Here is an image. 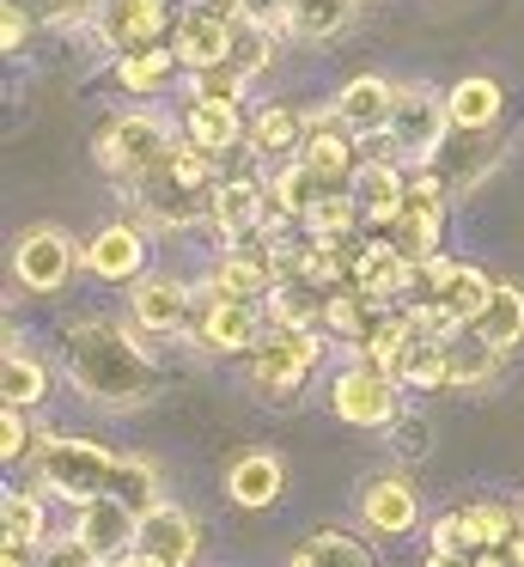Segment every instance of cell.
Wrapping results in <instances>:
<instances>
[{
	"label": "cell",
	"instance_id": "cell-1",
	"mask_svg": "<svg viewBox=\"0 0 524 567\" xmlns=\"http://www.w3.org/2000/svg\"><path fill=\"white\" fill-rule=\"evenodd\" d=\"M61 367H68V384L104 415H129V409L153 403V360L146 348L122 330L116 318H73L68 336H61Z\"/></svg>",
	"mask_w": 524,
	"mask_h": 567
},
{
	"label": "cell",
	"instance_id": "cell-2",
	"mask_svg": "<svg viewBox=\"0 0 524 567\" xmlns=\"http://www.w3.org/2000/svg\"><path fill=\"white\" fill-rule=\"evenodd\" d=\"M177 135L183 128H171L165 111H122V116H110V123L92 128V159L104 177L122 184V196H134L141 184H153V177L165 172Z\"/></svg>",
	"mask_w": 524,
	"mask_h": 567
},
{
	"label": "cell",
	"instance_id": "cell-3",
	"mask_svg": "<svg viewBox=\"0 0 524 567\" xmlns=\"http://www.w3.org/2000/svg\"><path fill=\"white\" fill-rule=\"evenodd\" d=\"M116 464L122 457L110 452V445L80 440V433H43V445H37V457H31L37 488L68 501V506H85V501H97V494H110Z\"/></svg>",
	"mask_w": 524,
	"mask_h": 567
},
{
	"label": "cell",
	"instance_id": "cell-4",
	"mask_svg": "<svg viewBox=\"0 0 524 567\" xmlns=\"http://www.w3.org/2000/svg\"><path fill=\"white\" fill-rule=\"evenodd\" d=\"M445 135H451L445 92L421 86V80L397 86V111H390V128H384V153H390V159L421 172V165L433 159L439 147H445Z\"/></svg>",
	"mask_w": 524,
	"mask_h": 567
},
{
	"label": "cell",
	"instance_id": "cell-5",
	"mask_svg": "<svg viewBox=\"0 0 524 567\" xmlns=\"http://www.w3.org/2000/svg\"><path fill=\"white\" fill-rule=\"evenodd\" d=\"M317 367H323V330H280V323H268L263 342L244 354V379L268 396L299 391Z\"/></svg>",
	"mask_w": 524,
	"mask_h": 567
},
{
	"label": "cell",
	"instance_id": "cell-6",
	"mask_svg": "<svg viewBox=\"0 0 524 567\" xmlns=\"http://www.w3.org/2000/svg\"><path fill=\"white\" fill-rule=\"evenodd\" d=\"M445 202H451V189L439 184L433 172H414L409 177V202H402V214L384 226V245L397 250L402 262H433V257H445Z\"/></svg>",
	"mask_w": 524,
	"mask_h": 567
},
{
	"label": "cell",
	"instance_id": "cell-7",
	"mask_svg": "<svg viewBox=\"0 0 524 567\" xmlns=\"http://www.w3.org/2000/svg\"><path fill=\"white\" fill-rule=\"evenodd\" d=\"M402 379H390V372H378L372 360H353V367H341L336 379H329V409H336V421H348V427H366V433H384L390 421L402 415Z\"/></svg>",
	"mask_w": 524,
	"mask_h": 567
},
{
	"label": "cell",
	"instance_id": "cell-8",
	"mask_svg": "<svg viewBox=\"0 0 524 567\" xmlns=\"http://www.w3.org/2000/svg\"><path fill=\"white\" fill-rule=\"evenodd\" d=\"M73 269H85V245L73 233H61V226H31V233H19V245H12V281L37 299L61 293V287L73 281Z\"/></svg>",
	"mask_w": 524,
	"mask_h": 567
},
{
	"label": "cell",
	"instance_id": "cell-9",
	"mask_svg": "<svg viewBox=\"0 0 524 567\" xmlns=\"http://www.w3.org/2000/svg\"><path fill=\"white\" fill-rule=\"evenodd\" d=\"M171 25H177L171 0H97V13H92V38L110 55L146 50V43H171Z\"/></svg>",
	"mask_w": 524,
	"mask_h": 567
},
{
	"label": "cell",
	"instance_id": "cell-10",
	"mask_svg": "<svg viewBox=\"0 0 524 567\" xmlns=\"http://www.w3.org/2000/svg\"><path fill=\"white\" fill-rule=\"evenodd\" d=\"M268 330V311L263 306H238V299H202L195 293V323L183 336H189L202 354H250L256 342H263Z\"/></svg>",
	"mask_w": 524,
	"mask_h": 567
},
{
	"label": "cell",
	"instance_id": "cell-11",
	"mask_svg": "<svg viewBox=\"0 0 524 567\" xmlns=\"http://www.w3.org/2000/svg\"><path fill=\"white\" fill-rule=\"evenodd\" d=\"M68 530H73V537H80L104 567H116L122 555L141 549V513H134V506H122L116 494H97V501L73 506V525H68Z\"/></svg>",
	"mask_w": 524,
	"mask_h": 567
},
{
	"label": "cell",
	"instance_id": "cell-12",
	"mask_svg": "<svg viewBox=\"0 0 524 567\" xmlns=\"http://www.w3.org/2000/svg\"><path fill=\"white\" fill-rule=\"evenodd\" d=\"M299 165H311L329 189H353V172L366 165L360 141L336 123V111H305V147H299Z\"/></svg>",
	"mask_w": 524,
	"mask_h": 567
},
{
	"label": "cell",
	"instance_id": "cell-13",
	"mask_svg": "<svg viewBox=\"0 0 524 567\" xmlns=\"http://www.w3.org/2000/svg\"><path fill=\"white\" fill-rule=\"evenodd\" d=\"M494 165H500V135H494V128H451L445 147H439L421 172H433L451 196H470Z\"/></svg>",
	"mask_w": 524,
	"mask_h": 567
},
{
	"label": "cell",
	"instance_id": "cell-14",
	"mask_svg": "<svg viewBox=\"0 0 524 567\" xmlns=\"http://www.w3.org/2000/svg\"><path fill=\"white\" fill-rule=\"evenodd\" d=\"M129 318L146 336H183L195 323V287H183L177 275H141L129 293Z\"/></svg>",
	"mask_w": 524,
	"mask_h": 567
},
{
	"label": "cell",
	"instance_id": "cell-15",
	"mask_svg": "<svg viewBox=\"0 0 524 567\" xmlns=\"http://www.w3.org/2000/svg\"><path fill=\"white\" fill-rule=\"evenodd\" d=\"M268 220H275L268 177H226V184L214 189V233L226 238V245H250Z\"/></svg>",
	"mask_w": 524,
	"mask_h": 567
},
{
	"label": "cell",
	"instance_id": "cell-16",
	"mask_svg": "<svg viewBox=\"0 0 524 567\" xmlns=\"http://www.w3.org/2000/svg\"><path fill=\"white\" fill-rule=\"evenodd\" d=\"M232 38H238V25L219 19V13H207V7H183L177 25H171V50H177L183 74H202V68L232 62Z\"/></svg>",
	"mask_w": 524,
	"mask_h": 567
},
{
	"label": "cell",
	"instance_id": "cell-17",
	"mask_svg": "<svg viewBox=\"0 0 524 567\" xmlns=\"http://www.w3.org/2000/svg\"><path fill=\"white\" fill-rule=\"evenodd\" d=\"M129 202L141 208V220H134V226H165V233H183V226L214 220V189H183V184H171L165 172H158L153 184H141Z\"/></svg>",
	"mask_w": 524,
	"mask_h": 567
},
{
	"label": "cell",
	"instance_id": "cell-18",
	"mask_svg": "<svg viewBox=\"0 0 524 567\" xmlns=\"http://www.w3.org/2000/svg\"><path fill=\"white\" fill-rule=\"evenodd\" d=\"M360 525L378 530V537H409V530L421 525V494H414V482L402 476V470L372 476L360 488Z\"/></svg>",
	"mask_w": 524,
	"mask_h": 567
},
{
	"label": "cell",
	"instance_id": "cell-19",
	"mask_svg": "<svg viewBox=\"0 0 524 567\" xmlns=\"http://www.w3.org/2000/svg\"><path fill=\"white\" fill-rule=\"evenodd\" d=\"M85 275H97V281H141L146 275V226L134 220H116V226H97L92 238H85Z\"/></svg>",
	"mask_w": 524,
	"mask_h": 567
},
{
	"label": "cell",
	"instance_id": "cell-20",
	"mask_svg": "<svg viewBox=\"0 0 524 567\" xmlns=\"http://www.w3.org/2000/svg\"><path fill=\"white\" fill-rule=\"evenodd\" d=\"M329 111H336V123L348 128L353 141H372V135H384V128H390L397 86H390V80H378V74H360V80H348V86L329 99Z\"/></svg>",
	"mask_w": 524,
	"mask_h": 567
},
{
	"label": "cell",
	"instance_id": "cell-21",
	"mask_svg": "<svg viewBox=\"0 0 524 567\" xmlns=\"http://www.w3.org/2000/svg\"><path fill=\"white\" fill-rule=\"evenodd\" d=\"M141 549L165 567H195V555H202V525H195L189 506L158 501L153 513L141 518Z\"/></svg>",
	"mask_w": 524,
	"mask_h": 567
},
{
	"label": "cell",
	"instance_id": "cell-22",
	"mask_svg": "<svg viewBox=\"0 0 524 567\" xmlns=\"http://www.w3.org/2000/svg\"><path fill=\"white\" fill-rule=\"evenodd\" d=\"M402 202H409V172H402L397 159H366L360 172H353V208H360V220L372 226V233H384V226L397 220Z\"/></svg>",
	"mask_w": 524,
	"mask_h": 567
},
{
	"label": "cell",
	"instance_id": "cell-23",
	"mask_svg": "<svg viewBox=\"0 0 524 567\" xmlns=\"http://www.w3.org/2000/svg\"><path fill=\"white\" fill-rule=\"evenodd\" d=\"M183 135H189L195 147H207V153H219V159H232V153L250 141V123H244L238 104L189 99V104H183Z\"/></svg>",
	"mask_w": 524,
	"mask_h": 567
},
{
	"label": "cell",
	"instance_id": "cell-24",
	"mask_svg": "<svg viewBox=\"0 0 524 567\" xmlns=\"http://www.w3.org/2000/svg\"><path fill=\"white\" fill-rule=\"evenodd\" d=\"M421 342H427V330L414 323V311L390 306L384 318H378V330L366 336L360 360H372L378 372H390V379H409V360H414V348H421Z\"/></svg>",
	"mask_w": 524,
	"mask_h": 567
},
{
	"label": "cell",
	"instance_id": "cell-25",
	"mask_svg": "<svg viewBox=\"0 0 524 567\" xmlns=\"http://www.w3.org/2000/svg\"><path fill=\"white\" fill-rule=\"evenodd\" d=\"M299 147H305V111L299 104H280V99L256 104L250 111V153L287 165V159H299Z\"/></svg>",
	"mask_w": 524,
	"mask_h": 567
},
{
	"label": "cell",
	"instance_id": "cell-26",
	"mask_svg": "<svg viewBox=\"0 0 524 567\" xmlns=\"http://www.w3.org/2000/svg\"><path fill=\"white\" fill-rule=\"evenodd\" d=\"M402 281H409V262H402L397 250H390L384 238L372 233V238L360 245V257H353V293L390 311V306L402 299Z\"/></svg>",
	"mask_w": 524,
	"mask_h": 567
},
{
	"label": "cell",
	"instance_id": "cell-27",
	"mask_svg": "<svg viewBox=\"0 0 524 567\" xmlns=\"http://www.w3.org/2000/svg\"><path fill=\"white\" fill-rule=\"evenodd\" d=\"M287 488V464L275 452H238L226 464V494L232 506H275Z\"/></svg>",
	"mask_w": 524,
	"mask_h": 567
},
{
	"label": "cell",
	"instance_id": "cell-28",
	"mask_svg": "<svg viewBox=\"0 0 524 567\" xmlns=\"http://www.w3.org/2000/svg\"><path fill=\"white\" fill-rule=\"evenodd\" d=\"M110 74H116V86L129 92V99H158V92L183 74V62H177V50H171V43H146V50L116 55V62H110Z\"/></svg>",
	"mask_w": 524,
	"mask_h": 567
},
{
	"label": "cell",
	"instance_id": "cell-29",
	"mask_svg": "<svg viewBox=\"0 0 524 567\" xmlns=\"http://www.w3.org/2000/svg\"><path fill=\"white\" fill-rule=\"evenodd\" d=\"M494 299V281H487L475 262H445V275H439V299L433 306L445 311L451 330H470L475 318H482V306Z\"/></svg>",
	"mask_w": 524,
	"mask_h": 567
},
{
	"label": "cell",
	"instance_id": "cell-30",
	"mask_svg": "<svg viewBox=\"0 0 524 567\" xmlns=\"http://www.w3.org/2000/svg\"><path fill=\"white\" fill-rule=\"evenodd\" d=\"M323 196H329V184L311 172V165H299V159H287V165L268 172V202H275V220H287V226H299Z\"/></svg>",
	"mask_w": 524,
	"mask_h": 567
},
{
	"label": "cell",
	"instance_id": "cell-31",
	"mask_svg": "<svg viewBox=\"0 0 524 567\" xmlns=\"http://www.w3.org/2000/svg\"><path fill=\"white\" fill-rule=\"evenodd\" d=\"M263 311H268V323H280V330H323L329 293L292 275V281H275V287H268Z\"/></svg>",
	"mask_w": 524,
	"mask_h": 567
},
{
	"label": "cell",
	"instance_id": "cell-32",
	"mask_svg": "<svg viewBox=\"0 0 524 567\" xmlns=\"http://www.w3.org/2000/svg\"><path fill=\"white\" fill-rule=\"evenodd\" d=\"M49 494L43 488H12L7 501H0V543H12V549H43L49 543Z\"/></svg>",
	"mask_w": 524,
	"mask_h": 567
},
{
	"label": "cell",
	"instance_id": "cell-33",
	"mask_svg": "<svg viewBox=\"0 0 524 567\" xmlns=\"http://www.w3.org/2000/svg\"><path fill=\"white\" fill-rule=\"evenodd\" d=\"M470 330L482 336L487 348H500V354H512V348L524 342V287H512V281H494V299L482 306V318H475Z\"/></svg>",
	"mask_w": 524,
	"mask_h": 567
},
{
	"label": "cell",
	"instance_id": "cell-34",
	"mask_svg": "<svg viewBox=\"0 0 524 567\" xmlns=\"http://www.w3.org/2000/svg\"><path fill=\"white\" fill-rule=\"evenodd\" d=\"M445 111H451V128H494L500 111H506V92H500V80L470 74L445 92Z\"/></svg>",
	"mask_w": 524,
	"mask_h": 567
},
{
	"label": "cell",
	"instance_id": "cell-35",
	"mask_svg": "<svg viewBox=\"0 0 524 567\" xmlns=\"http://www.w3.org/2000/svg\"><path fill=\"white\" fill-rule=\"evenodd\" d=\"M353 13H360V0H292L287 38L292 43H329L353 25Z\"/></svg>",
	"mask_w": 524,
	"mask_h": 567
},
{
	"label": "cell",
	"instance_id": "cell-36",
	"mask_svg": "<svg viewBox=\"0 0 524 567\" xmlns=\"http://www.w3.org/2000/svg\"><path fill=\"white\" fill-rule=\"evenodd\" d=\"M287 567H378V561L360 537H348V530H311V537L292 549Z\"/></svg>",
	"mask_w": 524,
	"mask_h": 567
},
{
	"label": "cell",
	"instance_id": "cell-37",
	"mask_svg": "<svg viewBox=\"0 0 524 567\" xmlns=\"http://www.w3.org/2000/svg\"><path fill=\"white\" fill-rule=\"evenodd\" d=\"M500 348H487L475 330H451V379H458V391H482V384L500 379Z\"/></svg>",
	"mask_w": 524,
	"mask_h": 567
},
{
	"label": "cell",
	"instance_id": "cell-38",
	"mask_svg": "<svg viewBox=\"0 0 524 567\" xmlns=\"http://www.w3.org/2000/svg\"><path fill=\"white\" fill-rule=\"evenodd\" d=\"M378 318H384V306H372V299H360L348 287V293H329V311H323V330L336 336V342H348L353 354L366 348V336L378 330Z\"/></svg>",
	"mask_w": 524,
	"mask_h": 567
},
{
	"label": "cell",
	"instance_id": "cell-39",
	"mask_svg": "<svg viewBox=\"0 0 524 567\" xmlns=\"http://www.w3.org/2000/svg\"><path fill=\"white\" fill-rule=\"evenodd\" d=\"M49 396V367L31 360L24 348H7V367H0V403L7 409H37Z\"/></svg>",
	"mask_w": 524,
	"mask_h": 567
},
{
	"label": "cell",
	"instance_id": "cell-40",
	"mask_svg": "<svg viewBox=\"0 0 524 567\" xmlns=\"http://www.w3.org/2000/svg\"><path fill=\"white\" fill-rule=\"evenodd\" d=\"M463 525H470V543H475V549H512V543L524 537L518 506H506V501H475V506H463Z\"/></svg>",
	"mask_w": 524,
	"mask_h": 567
},
{
	"label": "cell",
	"instance_id": "cell-41",
	"mask_svg": "<svg viewBox=\"0 0 524 567\" xmlns=\"http://www.w3.org/2000/svg\"><path fill=\"white\" fill-rule=\"evenodd\" d=\"M360 226H366V220H360V208H353V189H329V196L299 220V233H305V238H329V245H348Z\"/></svg>",
	"mask_w": 524,
	"mask_h": 567
},
{
	"label": "cell",
	"instance_id": "cell-42",
	"mask_svg": "<svg viewBox=\"0 0 524 567\" xmlns=\"http://www.w3.org/2000/svg\"><path fill=\"white\" fill-rule=\"evenodd\" d=\"M165 177H171V184H183V189H219V184H226V177H219V153L195 147L189 135H177V141H171Z\"/></svg>",
	"mask_w": 524,
	"mask_h": 567
},
{
	"label": "cell",
	"instance_id": "cell-43",
	"mask_svg": "<svg viewBox=\"0 0 524 567\" xmlns=\"http://www.w3.org/2000/svg\"><path fill=\"white\" fill-rule=\"evenodd\" d=\"M402 384H409V391H458V379H451V336H427V342L414 348Z\"/></svg>",
	"mask_w": 524,
	"mask_h": 567
},
{
	"label": "cell",
	"instance_id": "cell-44",
	"mask_svg": "<svg viewBox=\"0 0 524 567\" xmlns=\"http://www.w3.org/2000/svg\"><path fill=\"white\" fill-rule=\"evenodd\" d=\"M110 494H116L122 506H134V513H153L158 501H165V494H158V470L146 464V457H122L116 464V482H110Z\"/></svg>",
	"mask_w": 524,
	"mask_h": 567
},
{
	"label": "cell",
	"instance_id": "cell-45",
	"mask_svg": "<svg viewBox=\"0 0 524 567\" xmlns=\"http://www.w3.org/2000/svg\"><path fill=\"white\" fill-rule=\"evenodd\" d=\"M189 80V99H214V104H244L250 99V80L238 62H219V68H202V74H183Z\"/></svg>",
	"mask_w": 524,
	"mask_h": 567
},
{
	"label": "cell",
	"instance_id": "cell-46",
	"mask_svg": "<svg viewBox=\"0 0 524 567\" xmlns=\"http://www.w3.org/2000/svg\"><path fill=\"white\" fill-rule=\"evenodd\" d=\"M275 43H280V31L238 19V38H232V62H238L244 74H268V68H275Z\"/></svg>",
	"mask_w": 524,
	"mask_h": 567
},
{
	"label": "cell",
	"instance_id": "cell-47",
	"mask_svg": "<svg viewBox=\"0 0 524 567\" xmlns=\"http://www.w3.org/2000/svg\"><path fill=\"white\" fill-rule=\"evenodd\" d=\"M427 440H433V427H427V415H414V409H402V415L384 427V452L397 457V464L427 457Z\"/></svg>",
	"mask_w": 524,
	"mask_h": 567
},
{
	"label": "cell",
	"instance_id": "cell-48",
	"mask_svg": "<svg viewBox=\"0 0 524 567\" xmlns=\"http://www.w3.org/2000/svg\"><path fill=\"white\" fill-rule=\"evenodd\" d=\"M31 409H7L0 403V464H24V457H37V445H43V433H31Z\"/></svg>",
	"mask_w": 524,
	"mask_h": 567
},
{
	"label": "cell",
	"instance_id": "cell-49",
	"mask_svg": "<svg viewBox=\"0 0 524 567\" xmlns=\"http://www.w3.org/2000/svg\"><path fill=\"white\" fill-rule=\"evenodd\" d=\"M12 7H24L37 25H80L97 13V0H12Z\"/></svg>",
	"mask_w": 524,
	"mask_h": 567
},
{
	"label": "cell",
	"instance_id": "cell-50",
	"mask_svg": "<svg viewBox=\"0 0 524 567\" xmlns=\"http://www.w3.org/2000/svg\"><path fill=\"white\" fill-rule=\"evenodd\" d=\"M37 567H104V561H97V555L85 549V543L73 537V530H55V537H49L43 549H37Z\"/></svg>",
	"mask_w": 524,
	"mask_h": 567
},
{
	"label": "cell",
	"instance_id": "cell-51",
	"mask_svg": "<svg viewBox=\"0 0 524 567\" xmlns=\"http://www.w3.org/2000/svg\"><path fill=\"white\" fill-rule=\"evenodd\" d=\"M427 543H433L439 555H475V543H470V525H463V513H439L433 525H427Z\"/></svg>",
	"mask_w": 524,
	"mask_h": 567
},
{
	"label": "cell",
	"instance_id": "cell-52",
	"mask_svg": "<svg viewBox=\"0 0 524 567\" xmlns=\"http://www.w3.org/2000/svg\"><path fill=\"white\" fill-rule=\"evenodd\" d=\"M31 31H37V19L24 13V7H0V50L7 55H24V43H31Z\"/></svg>",
	"mask_w": 524,
	"mask_h": 567
},
{
	"label": "cell",
	"instance_id": "cell-53",
	"mask_svg": "<svg viewBox=\"0 0 524 567\" xmlns=\"http://www.w3.org/2000/svg\"><path fill=\"white\" fill-rule=\"evenodd\" d=\"M287 13H292V0H244V19L280 31V38H287Z\"/></svg>",
	"mask_w": 524,
	"mask_h": 567
},
{
	"label": "cell",
	"instance_id": "cell-54",
	"mask_svg": "<svg viewBox=\"0 0 524 567\" xmlns=\"http://www.w3.org/2000/svg\"><path fill=\"white\" fill-rule=\"evenodd\" d=\"M195 7H207V13L232 19V25H238V19H244V0H195Z\"/></svg>",
	"mask_w": 524,
	"mask_h": 567
},
{
	"label": "cell",
	"instance_id": "cell-55",
	"mask_svg": "<svg viewBox=\"0 0 524 567\" xmlns=\"http://www.w3.org/2000/svg\"><path fill=\"white\" fill-rule=\"evenodd\" d=\"M470 567H512V555H506V549H475Z\"/></svg>",
	"mask_w": 524,
	"mask_h": 567
},
{
	"label": "cell",
	"instance_id": "cell-56",
	"mask_svg": "<svg viewBox=\"0 0 524 567\" xmlns=\"http://www.w3.org/2000/svg\"><path fill=\"white\" fill-rule=\"evenodd\" d=\"M0 567H37L31 549H12V543H0Z\"/></svg>",
	"mask_w": 524,
	"mask_h": 567
},
{
	"label": "cell",
	"instance_id": "cell-57",
	"mask_svg": "<svg viewBox=\"0 0 524 567\" xmlns=\"http://www.w3.org/2000/svg\"><path fill=\"white\" fill-rule=\"evenodd\" d=\"M421 567H470V555H439V549H427Z\"/></svg>",
	"mask_w": 524,
	"mask_h": 567
},
{
	"label": "cell",
	"instance_id": "cell-58",
	"mask_svg": "<svg viewBox=\"0 0 524 567\" xmlns=\"http://www.w3.org/2000/svg\"><path fill=\"white\" fill-rule=\"evenodd\" d=\"M116 567H165V561H153V555H146V549H134V555H122Z\"/></svg>",
	"mask_w": 524,
	"mask_h": 567
},
{
	"label": "cell",
	"instance_id": "cell-59",
	"mask_svg": "<svg viewBox=\"0 0 524 567\" xmlns=\"http://www.w3.org/2000/svg\"><path fill=\"white\" fill-rule=\"evenodd\" d=\"M506 555H512V567H524V537H518V543H512V549H506Z\"/></svg>",
	"mask_w": 524,
	"mask_h": 567
},
{
	"label": "cell",
	"instance_id": "cell-60",
	"mask_svg": "<svg viewBox=\"0 0 524 567\" xmlns=\"http://www.w3.org/2000/svg\"><path fill=\"white\" fill-rule=\"evenodd\" d=\"M518 525H524V494H518Z\"/></svg>",
	"mask_w": 524,
	"mask_h": 567
}]
</instances>
